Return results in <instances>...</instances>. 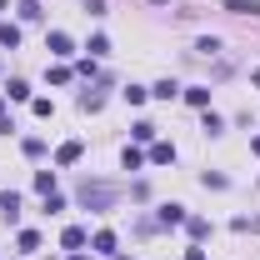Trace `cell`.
I'll use <instances>...</instances> for the list:
<instances>
[{
    "label": "cell",
    "mask_w": 260,
    "mask_h": 260,
    "mask_svg": "<svg viewBox=\"0 0 260 260\" xmlns=\"http://www.w3.org/2000/svg\"><path fill=\"white\" fill-rule=\"evenodd\" d=\"M225 10H230V15H260L255 0H225Z\"/></svg>",
    "instance_id": "obj_7"
},
{
    "label": "cell",
    "mask_w": 260,
    "mask_h": 260,
    "mask_svg": "<svg viewBox=\"0 0 260 260\" xmlns=\"http://www.w3.org/2000/svg\"><path fill=\"white\" fill-rule=\"evenodd\" d=\"M255 85H260V70H255Z\"/></svg>",
    "instance_id": "obj_20"
},
{
    "label": "cell",
    "mask_w": 260,
    "mask_h": 260,
    "mask_svg": "<svg viewBox=\"0 0 260 260\" xmlns=\"http://www.w3.org/2000/svg\"><path fill=\"white\" fill-rule=\"evenodd\" d=\"M70 260H85V255H80V250H75V255H70Z\"/></svg>",
    "instance_id": "obj_19"
},
{
    "label": "cell",
    "mask_w": 260,
    "mask_h": 260,
    "mask_svg": "<svg viewBox=\"0 0 260 260\" xmlns=\"http://www.w3.org/2000/svg\"><path fill=\"white\" fill-rule=\"evenodd\" d=\"M150 5H170V0H150Z\"/></svg>",
    "instance_id": "obj_18"
},
{
    "label": "cell",
    "mask_w": 260,
    "mask_h": 260,
    "mask_svg": "<svg viewBox=\"0 0 260 260\" xmlns=\"http://www.w3.org/2000/svg\"><path fill=\"white\" fill-rule=\"evenodd\" d=\"M0 210H5V220L15 225V220H20V195H15V190H5V195H0Z\"/></svg>",
    "instance_id": "obj_3"
},
{
    "label": "cell",
    "mask_w": 260,
    "mask_h": 260,
    "mask_svg": "<svg viewBox=\"0 0 260 260\" xmlns=\"http://www.w3.org/2000/svg\"><path fill=\"white\" fill-rule=\"evenodd\" d=\"M0 10H5V0H0Z\"/></svg>",
    "instance_id": "obj_21"
},
{
    "label": "cell",
    "mask_w": 260,
    "mask_h": 260,
    "mask_svg": "<svg viewBox=\"0 0 260 260\" xmlns=\"http://www.w3.org/2000/svg\"><path fill=\"white\" fill-rule=\"evenodd\" d=\"M95 250H105V255L115 250V230H100V235H95Z\"/></svg>",
    "instance_id": "obj_12"
},
{
    "label": "cell",
    "mask_w": 260,
    "mask_h": 260,
    "mask_svg": "<svg viewBox=\"0 0 260 260\" xmlns=\"http://www.w3.org/2000/svg\"><path fill=\"white\" fill-rule=\"evenodd\" d=\"M5 90H10V100H30V85H25V80H10Z\"/></svg>",
    "instance_id": "obj_13"
},
{
    "label": "cell",
    "mask_w": 260,
    "mask_h": 260,
    "mask_svg": "<svg viewBox=\"0 0 260 260\" xmlns=\"http://www.w3.org/2000/svg\"><path fill=\"white\" fill-rule=\"evenodd\" d=\"M185 100H190V105H210V90H205V85H190Z\"/></svg>",
    "instance_id": "obj_11"
},
{
    "label": "cell",
    "mask_w": 260,
    "mask_h": 260,
    "mask_svg": "<svg viewBox=\"0 0 260 260\" xmlns=\"http://www.w3.org/2000/svg\"><path fill=\"white\" fill-rule=\"evenodd\" d=\"M20 250H40V235L35 230H20Z\"/></svg>",
    "instance_id": "obj_14"
},
{
    "label": "cell",
    "mask_w": 260,
    "mask_h": 260,
    "mask_svg": "<svg viewBox=\"0 0 260 260\" xmlns=\"http://www.w3.org/2000/svg\"><path fill=\"white\" fill-rule=\"evenodd\" d=\"M185 260H205V250H190V255H185Z\"/></svg>",
    "instance_id": "obj_16"
},
{
    "label": "cell",
    "mask_w": 260,
    "mask_h": 260,
    "mask_svg": "<svg viewBox=\"0 0 260 260\" xmlns=\"http://www.w3.org/2000/svg\"><path fill=\"white\" fill-rule=\"evenodd\" d=\"M150 160H155V165H170V160H175V145H165V140H160V145L150 150Z\"/></svg>",
    "instance_id": "obj_9"
},
{
    "label": "cell",
    "mask_w": 260,
    "mask_h": 260,
    "mask_svg": "<svg viewBox=\"0 0 260 260\" xmlns=\"http://www.w3.org/2000/svg\"><path fill=\"white\" fill-rule=\"evenodd\" d=\"M0 45L15 50V45H20V30H15V25H0Z\"/></svg>",
    "instance_id": "obj_10"
},
{
    "label": "cell",
    "mask_w": 260,
    "mask_h": 260,
    "mask_svg": "<svg viewBox=\"0 0 260 260\" xmlns=\"http://www.w3.org/2000/svg\"><path fill=\"white\" fill-rule=\"evenodd\" d=\"M60 245H65V250H80V245H85V230H80V225H70V230L60 235Z\"/></svg>",
    "instance_id": "obj_6"
},
{
    "label": "cell",
    "mask_w": 260,
    "mask_h": 260,
    "mask_svg": "<svg viewBox=\"0 0 260 260\" xmlns=\"http://www.w3.org/2000/svg\"><path fill=\"white\" fill-rule=\"evenodd\" d=\"M160 220H165V225H180V220H185V205H175V200L160 205Z\"/></svg>",
    "instance_id": "obj_5"
},
{
    "label": "cell",
    "mask_w": 260,
    "mask_h": 260,
    "mask_svg": "<svg viewBox=\"0 0 260 260\" xmlns=\"http://www.w3.org/2000/svg\"><path fill=\"white\" fill-rule=\"evenodd\" d=\"M55 160H60V165H75V160H80V140H65L60 150H55Z\"/></svg>",
    "instance_id": "obj_4"
},
{
    "label": "cell",
    "mask_w": 260,
    "mask_h": 260,
    "mask_svg": "<svg viewBox=\"0 0 260 260\" xmlns=\"http://www.w3.org/2000/svg\"><path fill=\"white\" fill-rule=\"evenodd\" d=\"M175 90H180V85H175V80H160V85H155V90H150V95H160V100H170V95H175Z\"/></svg>",
    "instance_id": "obj_15"
},
{
    "label": "cell",
    "mask_w": 260,
    "mask_h": 260,
    "mask_svg": "<svg viewBox=\"0 0 260 260\" xmlns=\"http://www.w3.org/2000/svg\"><path fill=\"white\" fill-rule=\"evenodd\" d=\"M35 190H40V195H55V170H40V175H35Z\"/></svg>",
    "instance_id": "obj_8"
},
{
    "label": "cell",
    "mask_w": 260,
    "mask_h": 260,
    "mask_svg": "<svg viewBox=\"0 0 260 260\" xmlns=\"http://www.w3.org/2000/svg\"><path fill=\"white\" fill-rule=\"evenodd\" d=\"M45 50H50V55H70L75 45H70V35H65V30H50V40H45Z\"/></svg>",
    "instance_id": "obj_2"
},
{
    "label": "cell",
    "mask_w": 260,
    "mask_h": 260,
    "mask_svg": "<svg viewBox=\"0 0 260 260\" xmlns=\"http://www.w3.org/2000/svg\"><path fill=\"white\" fill-rule=\"evenodd\" d=\"M250 145H255V155H260V135H255V140H250Z\"/></svg>",
    "instance_id": "obj_17"
},
{
    "label": "cell",
    "mask_w": 260,
    "mask_h": 260,
    "mask_svg": "<svg viewBox=\"0 0 260 260\" xmlns=\"http://www.w3.org/2000/svg\"><path fill=\"white\" fill-rule=\"evenodd\" d=\"M80 205H90V210L115 205V185H80Z\"/></svg>",
    "instance_id": "obj_1"
}]
</instances>
